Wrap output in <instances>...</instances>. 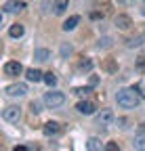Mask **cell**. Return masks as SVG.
Here are the masks:
<instances>
[{
  "mask_svg": "<svg viewBox=\"0 0 145 151\" xmlns=\"http://www.w3.org/2000/svg\"><path fill=\"white\" fill-rule=\"evenodd\" d=\"M116 101H118V105L124 107V109H133V107L139 105L141 94H137L135 88H122V90H118V94H116Z\"/></svg>",
  "mask_w": 145,
  "mask_h": 151,
  "instance_id": "1",
  "label": "cell"
},
{
  "mask_svg": "<svg viewBox=\"0 0 145 151\" xmlns=\"http://www.w3.org/2000/svg\"><path fill=\"white\" fill-rule=\"evenodd\" d=\"M44 105H48L50 109L53 107H59V105H63L65 103V94L63 92H57V90H48L46 94H44Z\"/></svg>",
  "mask_w": 145,
  "mask_h": 151,
  "instance_id": "2",
  "label": "cell"
},
{
  "mask_svg": "<svg viewBox=\"0 0 145 151\" xmlns=\"http://www.w3.org/2000/svg\"><path fill=\"white\" fill-rule=\"evenodd\" d=\"M2 118H4L6 122H11V124H17V122L21 120V107H17V105L4 107V109H2Z\"/></svg>",
  "mask_w": 145,
  "mask_h": 151,
  "instance_id": "3",
  "label": "cell"
},
{
  "mask_svg": "<svg viewBox=\"0 0 145 151\" xmlns=\"http://www.w3.org/2000/svg\"><path fill=\"white\" fill-rule=\"evenodd\" d=\"M114 120H116V116H114V111H112V109H101V113L97 116V124L103 126V128H107Z\"/></svg>",
  "mask_w": 145,
  "mask_h": 151,
  "instance_id": "4",
  "label": "cell"
},
{
  "mask_svg": "<svg viewBox=\"0 0 145 151\" xmlns=\"http://www.w3.org/2000/svg\"><path fill=\"white\" fill-rule=\"evenodd\" d=\"M21 71H23V67H21L19 61H9V63H4V73H6V76H19Z\"/></svg>",
  "mask_w": 145,
  "mask_h": 151,
  "instance_id": "5",
  "label": "cell"
},
{
  "mask_svg": "<svg viewBox=\"0 0 145 151\" xmlns=\"http://www.w3.org/2000/svg\"><path fill=\"white\" fill-rule=\"evenodd\" d=\"M27 92V86L25 84H11L6 88V94L9 97H23V94Z\"/></svg>",
  "mask_w": 145,
  "mask_h": 151,
  "instance_id": "6",
  "label": "cell"
},
{
  "mask_svg": "<svg viewBox=\"0 0 145 151\" xmlns=\"http://www.w3.org/2000/svg\"><path fill=\"white\" fill-rule=\"evenodd\" d=\"M76 109L82 113V116H90V113H95V105L90 103V101H80L76 105Z\"/></svg>",
  "mask_w": 145,
  "mask_h": 151,
  "instance_id": "7",
  "label": "cell"
},
{
  "mask_svg": "<svg viewBox=\"0 0 145 151\" xmlns=\"http://www.w3.org/2000/svg\"><path fill=\"white\" fill-rule=\"evenodd\" d=\"M21 9H25V4L19 2V0H9V2H4V13H17Z\"/></svg>",
  "mask_w": 145,
  "mask_h": 151,
  "instance_id": "8",
  "label": "cell"
},
{
  "mask_svg": "<svg viewBox=\"0 0 145 151\" xmlns=\"http://www.w3.org/2000/svg\"><path fill=\"white\" fill-rule=\"evenodd\" d=\"M34 59L38 61V63L48 61V59H50V50H48V48H36V50H34Z\"/></svg>",
  "mask_w": 145,
  "mask_h": 151,
  "instance_id": "9",
  "label": "cell"
},
{
  "mask_svg": "<svg viewBox=\"0 0 145 151\" xmlns=\"http://www.w3.org/2000/svg\"><path fill=\"white\" fill-rule=\"evenodd\" d=\"M59 130H61V128H59V124H57V122H46V124H44V128H42V132H44L46 137H55Z\"/></svg>",
  "mask_w": 145,
  "mask_h": 151,
  "instance_id": "10",
  "label": "cell"
},
{
  "mask_svg": "<svg viewBox=\"0 0 145 151\" xmlns=\"http://www.w3.org/2000/svg\"><path fill=\"white\" fill-rule=\"evenodd\" d=\"M116 25H118L120 29H128V27L133 25V21H131L128 15H118V17H116Z\"/></svg>",
  "mask_w": 145,
  "mask_h": 151,
  "instance_id": "11",
  "label": "cell"
},
{
  "mask_svg": "<svg viewBox=\"0 0 145 151\" xmlns=\"http://www.w3.org/2000/svg\"><path fill=\"white\" fill-rule=\"evenodd\" d=\"M25 78L30 82H40V80H44V73H40L38 69H27L25 71Z\"/></svg>",
  "mask_w": 145,
  "mask_h": 151,
  "instance_id": "12",
  "label": "cell"
},
{
  "mask_svg": "<svg viewBox=\"0 0 145 151\" xmlns=\"http://www.w3.org/2000/svg\"><path fill=\"white\" fill-rule=\"evenodd\" d=\"M78 21H80V17H78V15H74V17H69L67 21L63 23V32H71V29H74V27L78 25Z\"/></svg>",
  "mask_w": 145,
  "mask_h": 151,
  "instance_id": "13",
  "label": "cell"
},
{
  "mask_svg": "<svg viewBox=\"0 0 145 151\" xmlns=\"http://www.w3.org/2000/svg\"><path fill=\"white\" fill-rule=\"evenodd\" d=\"M133 147H135L137 151H145V134H143V132L135 137V143H133Z\"/></svg>",
  "mask_w": 145,
  "mask_h": 151,
  "instance_id": "14",
  "label": "cell"
},
{
  "mask_svg": "<svg viewBox=\"0 0 145 151\" xmlns=\"http://www.w3.org/2000/svg\"><path fill=\"white\" fill-rule=\"evenodd\" d=\"M103 147V143L97 139V137H93V139H88V143H86V149H90V151H99Z\"/></svg>",
  "mask_w": 145,
  "mask_h": 151,
  "instance_id": "15",
  "label": "cell"
},
{
  "mask_svg": "<svg viewBox=\"0 0 145 151\" xmlns=\"http://www.w3.org/2000/svg\"><path fill=\"white\" fill-rule=\"evenodd\" d=\"M67 4H69V0H55V13L57 15H63L65 9H67Z\"/></svg>",
  "mask_w": 145,
  "mask_h": 151,
  "instance_id": "16",
  "label": "cell"
},
{
  "mask_svg": "<svg viewBox=\"0 0 145 151\" xmlns=\"http://www.w3.org/2000/svg\"><path fill=\"white\" fill-rule=\"evenodd\" d=\"M9 34H11L13 38H21V36H23V25H21V23H15V25L9 29Z\"/></svg>",
  "mask_w": 145,
  "mask_h": 151,
  "instance_id": "17",
  "label": "cell"
},
{
  "mask_svg": "<svg viewBox=\"0 0 145 151\" xmlns=\"http://www.w3.org/2000/svg\"><path fill=\"white\" fill-rule=\"evenodd\" d=\"M145 40V36H139V38H131L128 40V48H135V46H141Z\"/></svg>",
  "mask_w": 145,
  "mask_h": 151,
  "instance_id": "18",
  "label": "cell"
},
{
  "mask_svg": "<svg viewBox=\"0 0 145 151\" xmlns=\"http://www.w3.org/2000/svg\"><path fill=\"white\" fill-rule=\"evenodd\" d=\"M44 82H46L48 86H55V84H57V78H55V73H50V71H48V73H44Z\"/></svg>",
  "mask_w": 145,
  "mask_h": 151,
  "instance_id": "19",
  "label": "cell"
},
{
  "mask_svg": "<svg viewBox=\"0 0 145 151\" xmlns=\"http://www.w3.org/2000/svg\"><path fill=\"white\" fill-rule=\"evenodd\" d=\"M42 103H44V101H42ZM42 103H40V101H32V105H30V107H32V113H40V111H42Z\"/></svg>",
  "mask_w": 145,
  "mask_h": 151,
  "instance_id": "20",
  "label": "cell"
},
{
  "mask_svg": "<svg viewBox=\"0 0 145 151\" xmlns=\"http://www.w3.org/2000/svg\"><path fill=\"white\" fill-rule=\"evenodd\" d=\"M133 88H135V90L141 94V99H145V86H143V84H135Z\"/></svg>",
  "mask_w": 145,
  "mask_h": 151,
  "instance_id": "21",
  "label": "cell"
},
{
  "mask_svg": "<svg viewBox=\"0 0 145 151\" xmlns=\"http://www.w3.org/2000/svg\"><path fill=\"white\" fill-rule=\"evenodd\" d=\"M101 46H103V48H110V46H112V40H110V38H103V40H99V48H101Z\"/></svg>",
  "mask_w": 145,
  "mask_h": 151,
  "instance_id": "22",
  "label": "cell"
},
{
  "mask_svg": "<svg viewBox=\"0 0 145 151\" xmlns=\"http://www.w3.org/2000/svg\"><path fill=\"white\" fill-rule=\"evenodd\" d=\"M103 69H107V71H116V65H114V61H105V63H103Z\"/></svg>",
  "mask_w": 145,
  "mask_h": 151,
  "instance_id": "23",
  "label": "cell"
},
{
  "mask_svg": "<svg viewBox=\"0 0 145 151\" xmlns=\"http://www.w3.org/2000/svg\"><path fill=\"white\" fill-rule=\"evenodd\" d=\"M88 92H90V88H76V94H80V97H86Z\"/></svg>",
  "mask_w": 145,
  "mask_h": 151,
  "instance_id": "24",
  "label": "cell"
},
{
  "mask_svg": "<svg viewBox=\"0 0 145 151\" xmlns=\"http://www.w3.org/2000/svg\"><path fill=\"white\" fill-rule=\"evenodd\" d=\"M69 52H71V46H69V44H63V46H61V55L65 57V55H69Z\"/></svg>",
  "mask_w": 145,
  "mask_h": 151,
  "instance_id": "25",
  "label": "cell"
},
{
  "mask_svg": "<svg viewBox=\"0 0 145 151\" xmlns=\"http://www.w3.org/2000/svg\"><path fill=\"white\" fill-rule=\"evenodd\" d=\"M80 67H82V69H90V67H93V63H90V61H82Z\"/></svg>",
  "mask_w": 145,
  "mask_h": 151,
  "instance_id": "26",
  "label": "cell"
},
{
  "mask_svg": "<svg viewBox=\"0 0 145 151\" xmlns=\"http://www.w3.org/2000/svg\"><path fill=\"white\" fill-rule=\"evenodd\" d=\"M105 149H110V151H116V149H118V145H116V143H107V145H105Z\"/></svg>",
  "mask_w": 145,
  "mask_h": 151,
  "instance_id": "27",
  "label": "cell"
},
{
  "mask_svg": "<svg viewBox=\"0 0 145 151\" xmlns=\"http://www.w3.org/2000/svg\"><path fill=\"white\" fill-rule=\"evenodd\" d=\"M97 82H99V78H97V76H93V78H90V86H95Z\"/></svg>",
  "mask_w": 145,
  "mask_h": 151,
  "instance_id": "28",
  "label": "cell"
},
{
  "mask_svg": "<svg viewBox=\"0 0 145 151\" xmlns=\"http://www.w3.org/2000/svg\"><path fill=\"white\" fill-rule=\"evenodd\" d=\"M141 15L145 17V0H143V4H141Z\"/></svg>",
  "mask_w": 145,
  "mask_h": 151,
  "instance_id": "29",
  "label": "cell"
},
{
  "mask_svg": "<svg viewBox=\"0 0 145 151\" xmlns=\"http://www.w3.org/2000/svg\"><path fill=\"white\" fill-rule=\"evenodd\" d=\"M139 130H141V132H145V124H139Z\"/></svg>",
  "mask_w": 145,
  "mask_h": 151,
  "instance_id": "30",
  "label": "cell"
},
{
  "mask_svg": "<svg viewBox=\"0 0 145 151\" xmlns=\"http://www.w3.org/2000/svg\"><path fill=\"white\" fill-rule=\"evenodd\" d=\"M116 2H128V0H116Z\"/></svg>",
  "mask_w": 145,
  "mask_h": 151,
  "instance_id": "31",
  "label": "cell"
}]
</instances>
